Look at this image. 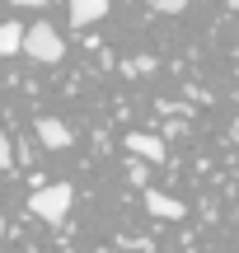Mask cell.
<instances>
[{
    "label": "cell",
    "instance_id": "1",
    "mask_svg": "<svg viewBox=\"0 0 239 253\" xmlns=\"http://www.w3.org/2000/svg\"><path fill=\"white\" fill-rule=\"evenodd\" d=\"M71 183H52V188H38L33 197H28V211H33L38 220H47V225H66V216H71Z\"/></svg>",
    "mask_w": 239,
    "mask_h": 253
},
{
    "label": "cell",
    "instance_id": "2",
    "mask_svg": "<svg viewBox=\"0 0 239 253\" xmlns=\"http://www.w3.org/2000/svg\"><path fill=\"white\" fill-rule=\"evenodd\" d=\"M19 52H28V61H61L66 56V42L52 24H33L24 38H19Z\"/></svg>",
    "mask_w": 239,
    "mask_h": 253
},
{
    "label": "cell",
    "instance_id": "3",
    "mask_svg": "<svg viewBox=\"0 0 239 253\" xmlns=\"http://www.w3.org/2000/svg\"><path fill=\"white\" fill-rule=\"evenodd\" d=\"M38 141H42L47 150H66L75 136H71V126H66L61 118H38Z\"/></svg>",
    "mask_w": 239,
    "mask_h": 253
},
{
    "label": "cell",
    "instance_id": "4",
    "mask_svg": "<svg viewBox=\"0 0 239 253\" xmlns=\"http://www.w3.org/2000/svg\"><path fill=\"white\" fill-rule=\"evenodd\" d=\"M146 207L155 211L159 220H183V216H188V207H183L178 197H164V192H155V188H146Z\"/></svg>",
    "mask_w": 239,
    "mask_h": 253
},
{
    "label": "cell",
    "instance_id": "5",
    "mask_svg": "<svg viewBox=\"0 0 239 253\" xmlns=\"http://www.w3.org/2000/svg\"><path fill=\"white\" fill-rule=\"evenodd\" d=\"M108 14V0H71V24L75 28H89Z\"/></svg>",
    "mask_w": 239,
    "mask_h": 253
},
{
    "label": "cell",
    "instance_id": "6",
    "mask_svg": "<svg viewBox=\"0 0 239 253\" xmlns=\"http://www.w3.org/2000/svg\"><path fill=\"white\" fill-rule=\"evenodd\" d=\"M127 150L131 155H141V160H164V141H159V136H141V131H131L127 136Z\"/></svg>",
    "mask_w": 239,
    "mask_h": 253
},
{
    "label": "cell",
    "instance_id": "7",
    "mask_svg": "<svg viewBox=\"0 0 239 253\" xmlns=\"http://www.w3.org/2000/svg\"><path fill=\"white\" fill-rule=\"evenodd\" d=\"M19 38H24L19 24H0V56H14L19 52Z\"/></svg>",
    "mask_w": 239,
    "mask_h": 253
},
{
    "label": "cell",
    "instance_id": "8",
    "mask_svg": "<svg viewBox=\"0 0 239 253\" xmlns=\"http://www.w3.org/2000/svg\"><path fill=\"white\" fill-rule=\"evenodd\" d=\"M14 164V145H9V136L0 131V169H9Z\"/></svg>",
    "mask_w": 239,
    "mask_h": 253
},
{
    "label": "cell",
    "instance_id": "9",
    "mask_svg": "<svg viewBox=\"0 0 239 253\" xmlns=\"http://www.w3.org/2000/svg\"><path fill=\"white\" fill-rule=\"evenodd\" d=\"M159 14H178V9H188V0H155Z\"/></svg>",
    "mask_w": 239,
    "mask_h": 253
},
{
    "label": "cell",
    "instance_id": "10",
    "mask_svg": "<svg viewBox=\"0 0 239 253\" xmlns=\"http://www.w3.org/2000/svg\"><path fill=\"white\" fill-rule=\"evenodd\" d=\"M9 5H28V9H42L47 0H9Z\"/></svg>",
    "mask_w": 239,
    "mask_h": 253
},
{
    "label": "cell",
    "instance_id": "11",
    "mask_svg": "<svg viewBox=\"0 0 239 253\" xmlns=\"http://www.w3.org/2000/svg\"><path fill=\"white\" fill-rule=\"evenodd\" d=\"M0 239H5V220H0Z\"/></svg>",
    "mask_w": 239,
    "mask_h": 253
},
{
    "label": "cell",
    "instance_id": "12",
    "mask_svg": "<svg viewBox=\"0 0 239 253\" xmlns=\"http://www.w3.org/2000/svg\"><path fill=\"white\" fill-rule=\"evenodd\" d=\"M230 9H239V0H230Z\"/></svg>",
    "mask_w": 239,
    "mask_h": 253
}]
</instances>
